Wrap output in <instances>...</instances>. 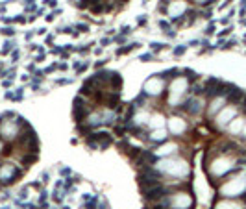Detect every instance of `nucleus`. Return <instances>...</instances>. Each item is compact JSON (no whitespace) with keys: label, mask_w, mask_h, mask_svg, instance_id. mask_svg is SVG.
<instances>
[{"label":"nucleus","mask_w":246,"mask_h":209,"mask_svg":"<svg viewBox=\"0 0 246 209\" xmlns=\"http://www.w3.org/2000/svg\"><path fill=\"white\" fill-rule=\"evenodd\" d=\"M156 169L163 174L167 178H178V179H187L191 176V165L187 163V159L183 157H163V159H157V163L154 165Z\"/></svg>","instance_id":"obj_1"},{"label":"nucleus","mask_w":246,"mask_h":209,"mask_svg":"<svg viewBox=\"0 0 246 209\" xmlns=\"http://www.w3.org/2000/svg\"><path fill=\"white\" fill-rule=\"evenodd\" d=\"M189 87H191V83L181 74L176 80H172L168 85V107H180L183 104V98L189 94Z\"/></svg>","instance_id":"obj_2"},{"label":"nucleus","mask_w":246,"mask_h":209,"mask_svg":"<svg viewBox=\"0 0 246 209\" xmlns=\"http://www.w3.org/2000/svg\"><path fill=\"white\" fill-rule=\"evenodd\" d=\"M22 174H24V166L15 163H2L0 165V185L6 187L15 183L17 179L22 178Z\"/></svg>","instance_id":"obj_3"},{"label":"nucleus","mask_w":246,"mask_h":209,"mask_svg":"<svg viewBox=\"0 0 246 209\" xmlns=\"http://www.w3.org/2000/svg\"><path fill=\"white\" fill-rule=\"evenodd\" d=\"M165 89H167V80H165L161 74H154V76H150V78L144 81L143 93H144L146 96L157 98V96L165 94Z\"/></svg>","instance_id":"obj_4"},{"label":"nucleus","mask_w":246,"mask_h":209,"mask_svg":"<svg viewBox=\"0 0 246 209\" xmlns=\"http://www.w3.org/2000/svg\"><path fill=\"white\" fill-rule=\"evenodd\" d=\"M244 191H246V178H242V176L229 178L228 182H226V185L219 189L220 196H228V198L241 196V194H242Z\"/></svg>","instance_id":"obj_5"},{"label":"nucleus","mask_w":246,"mask_h":209,"mask_svg":"<svg viewBox=\"0 0 246 209\" xmlns=\"http://www.w3.org/2000/svg\"><path fill=\"white\" fill-rule=\"evenodd\" d=\"M189 11V4L185 0H170L167 8V17L170 19V24H176L180 19L185 17V13Z\"/></svg>","instance_id":"obj_6"},{"label":"nucleus","mask_w":246,"mask_h":209,"mask_svg":"<svg viewBox=\"0 0 246 209\" xmlns=\"http://www.w3.org/2000/svg\"><path fill=\"white\" fill-rule=\"evenodd\" d=\"M178 152H180V144L176 141H165V143H161L157 148H154V154L157 156V159L174 157V156H178Z\"/></svg>","instance_id":"obj_7"},{"label":"nucleus","mask_w":246,"mask_h":209,"mask_svg":"<svg viewBox=\"0 0 246 209\" xmlns=\"http://www.w3.org/2000/svg\"><path fill=\"white\" fill-rule=\"evenodd\" d=\"M233 118H237V107L235 106H226L219 115L215 117V124L219 128H226V126H229V122L233 120Z\"/></svg>","instance_id":"obj_8"},{"label":"nucleus","mask_w":246,"mask_h":209,"mask_svg":"<svg viewBox=\"0 0 246 209\" xmlns=\"http://www.w3.org/2000/svg\"><path fill=\"white\" fill-rule=\"evenodd\" d=\"M167 126H168V133H174V135L181 137V135L187 131L189 124H187V120H183L181 117L174 115V117H170V118L167 120Z\"/></svg>","instance_id":"obj_9"},{"label":"nucleus","mask_w":246,"mask_h":209,"mask_svg":"<svg viewBox=\"0 0 246 209\" xmlns=\"http://www.w3.org/2000/svg\"><path fill=\"white\" fill-rule=\"evenodd\" d=\"M226 104H228L226 96H215V98H211L209 100V106H207V117L209 118L211 117H216L224 107H226Z\"/></svg>","instance_id":"obj_10"},{"label":"nucleus","mask_w":246,"mask_h":209,"mask_svg":"<svg viewBox=\"0 0 246 209\" xmlns=\"http://www.w3.org/2000/svg\"><path fill=\"white\" fill-rule=\"evenodd\" d=\"M168 130L165 128H159V130H152L148 135H146V139H148V143L150 144H161V143H165L168 141Z\"/></svg>","instance_id":"obj_11"},{"label":"nucleus","mask_w":246,"mask_h":209,"mask_svg":"<svg viewBox=\"0 0 246 209\" xmlns=\"http://www.w3.org/2000/svg\"><path fill=\"white\" fill-rule=\"evenodd\" d=\"M148 120H150V115L146 113L144 109H137L135 113H133V117H131V124H135V126H141V128L148 126Z\"/></svg>","instance_id":"obj_12"},{"label":"nucleus","mask_w":246,"mask_h":209,"mask_svg":"<svg viewBox=\"0 0 246 209\" xmlns=\"http://www.w3.org/2000/svg\"><path fill=\"white\" fill-rule=\"evenodd\" d=\"M165 115L163 113H154L150 115V120H148V130H159L165 126Z\"/></svg>","instance_id":"obj_13"},{"label":"nucleus","mask_w":246,"mask_h":209,"mask_svg":"<svg viewBox=\"0 0 246 209\" xmlns=\"http://www.w3.org/2000/svg\"><path fill=\"white\" fill-rule=\"evenodd\" d=\"M244 124H246V120H244L242 117H237V118H233V120L229 122V126H228L229 133H231V135H239V133H242V128H244Z\"/></svg>","instance_id":"obj_14"},{"label":"nucleus","mask_w":246,"mask_h":209,"mask_svg":"<svg viewBox=\"0 0 246 209\" xmlns=\"http://www.w3.org/2000/svg\"><path fill=\"white\" fill-rule=\"evenodd\" d=\"M181 74V71H180V68H176V67H170V68H167V71H163V72H161V76H163V78L168 81V80H176V78H178V76Z\"/></svg>","instance_id":"obj_15"},{"label":"nucleus","mask_w":246,"mask_h":209,"mask_svg":"<svg viewBox=\"0 0 246 209\" xmlns=\"http://www.w3.org/2000/svg\"><path fill=\"white\" fill-rule=\"evenodd\" d=\"M146 102H148V96H146L144 93H141L137 98L133 100V102H130V104H131V106H135V109H143L146 106Z\"/></svg>","instance_id":"obj_16"},{"label":"nucleus","mask_w":246,"mask_h":209,"mask_svg":"<svg viewBox=\"0 0 246 209\" xmlns=\"http://www.w3.org/2000/svg\"><path fill=\"white\" fill-rule=\"evenodd\" d=\"M215 209H242V207L229 200V202H219V204H215Z\"/></svg>","instance_id":"obj_17"},{"label":"nucleus","mask_w":246,"mask_h":209,"mask_svg":"<svg viewBox=\"0 0 246 209\" xmlns=\"http://www.w3.org/2000/svg\"><path fill=\"white\" fill-rule=\"evenodd\" d=\"M139 43H130V45H124L122 48H117V55H126V54H130L133 48H137Z\"/></svg>","instance_id":"obj_18"},{"label":"nucleus","mask_w":246,"mask_h":209,"mask_svg":"<svg viewBox=\"0 0 246 209\" xmlns=\"http://www.w3.org/2000/svg\"><path fill=\"white\" fill-rule=\"evenodd\" d=\"M52 200L56 202V204H61V202H63V191H61V189H54V192H52Z\"/></svg>","instance_id":"obj_19"},{"label":"nucleus","mask_w":246,"mask_h":209,"mask_svg":"<svg viewBox=\"0 0 246 209\" xmlns=\"http://www.w3.org/2000/svg\"><path fill=\"white\" fill-rule=\"evenodd\" d=\"M159 28H161V30H163L165 33H168V32H170V30H172V28H170V20H165V19H159Z\"/></svg>","instance_id":"obj_20"},{"label":"nucleus","mask_w":246,"mask_h":209,"mask_svg":"<svg viewBox=\"0 0 246 209\" xmlns=\"http://www.w3.org/2000/svg\"><path fill=\"white\" fill-rule=\"evenodd\" d=\"M26 13H35L37 8H35V0H26V6H24Z\"/></svg>","instance_id":"obj_21"},{"label":"nucleus","mask_w":246,"mask_h":209,"mask_svg":"<svg viewBox=\"0 0 246 209\" xmlns=\"http://www.w3.org/2000/svg\"><path fill=\"white\" fill-rule=\"evenodd\" d=\"M0 33H4L6 37H11V35H15V28H11V26H6L0 30Z\"/></svg>","instance_id":"obj_22"},{"label":"nucleus","mask_w":246,"mask_h":209,"mask_svg":"<svg viewBox=\"0 0 246 209\" xmlns=\"http://www.w3.org/2000/svg\"><path fill=\"white\" fill-rule=\"evenodd\" d=\"M185 50H187V46L185 45H180L178 48H174V55H183Z\"/></svg>","instance_id":"obj_23"},{"label":"nucleus","mask_w":246,"mask_h":209,"mask_svg":"<svg viewBox=\"0 0 246 209\" xmlns=\"http://www.w3.org/2000/svg\"><path fill=\"white\" fill-rule=\"evenodd\" d=\"M11 48H15V43H11V41H6V43H4V54L11 52Z\"/></svg>","instance_id":"obj_24"},{"label":"nucleus","mask_w":246,"mask_h":209,"mask_svg":"<svg viewBox=\"0 0 246 209\" xmlns=\"http://www.w3.org/2000/svg\"><path fill=\"white\" fill-rule=\"evenodd\" d=\"M139 59H141V61H144V63H146V61H152V59H154V54H150V52H148V54H141V58H139Z\"/></svg>","instance_id":"obj_25"},{"label":"nucleus","mask_w":246,"mask_h":209,"mask_svg":"<svg viewBox=\"0 0 246 209\" xmlns=\"http://www.w3.org/2000/svg\"><path fill=\"white\" fill-rule=\"evenodd\" d=\"M126 37H128V35H124V33H120V35H117L113 41H115L117 45H122V43H126Z\"/></svg>","instance_id":"obj_26"},{"label":"nucleus","mask_w":246,"mask_h":209,"mask_svg":"<svg viewBox=\"0 0 246 209\" xmlns=\"http://www.w3.org/2000/svg\"><path fill=\"white\" fill-rule=\"evenodd\" d=\"M150 46H152L154 52H159V50H163V48H165V45H161V43H152Z\"/></svg>","instance_id":"obj_27"},{"label":"nucleus","mask_w":246,"mask_h":209,"mask_svg":"<svg viewBox=\"0 0 246 209\" xmlns=\"http://www.w3.org/2000/svg\"><path fill=\"white\" fill-rule=\"evenodd\" d=\"M70 81H74V78H63V80H56V83H58V85H67V83H70Z\"/></svg>","instance_id":"obj_28"},{"label":"nucleus","mask_w":246,"mask_h":209,"mask_svg":"<svg viewBox=\"0 0 246 209\" xmlns=\"http://www.w3.org/2000/svg\"><path fill=\"white\" fill-rule=\"evenodd\" d=\"M59 174H61V176H72V170H70L69 166H63V169L59 170Z\"/></svg>","instance_id":"obj_29"},{"label":"nucleus","mask_w":246,"mask_h":209,"mask_svg":"<svg viewBox=\"0 0 246 209\" xmlns=\"http://www.w3.org/2000/svg\"><path fill=\"white\" fill-rule=\"evenodd\" d=\"M26 20H28V19H26L24 15H19V17H15V19H13V22H17V24H24Z\"/></svg>","instance_id":"obj_30"},{"label":"nucleus","mask_w":246,"mask_h":209,"mask_svg":"<svg viewBox=\"0 0 246 209\" xmlns=\"http://www.w3.org/2000/svg\"><path fill=\"white\" fill-rule=\"evenodd\" d=\"M146 22H148V19H146L144 15H139V19H137V24H139V26H144Z\"/></svg>","instance_id":"obj_31"},{"label":"nucleus","mask_w":246,"mask_h":209,"mask_svg":"<svg viewBox=\"0 0 246 209\" xmlns=\"http://www.w3.org/2000/svg\"><path fill=\"white\" fill-rule=\"evenodd\" d=\"M211 33H215V22H211L207 26V30H206V35H211Z\"/></svg>","instance_id":"obj_32"},{"label":"nucleus","mask_w":246,"mask_h":209,"mask_svg":"<svg viewBox=\"0 0 246 209\" xmlns=\"http://www.w3.org/2000/svg\"><path fill=\"white\" fill-rule=\"evenodd\" d=\"M76 30H80V32H89V26H87V24H76Z\"/></svg>","instance_id":"obj_33"},{"label":"nucleus","mask_w":246,"mask_h":209,"mask_svg":"<svg viewBox=\"0 0 246 209\" xmlns=\"http://www.w3.org/2000/svg\"><path fill=\"white\" fill-rule=\"evenodd\" d=\"M45 4L50 6V8H56V6H58V0H45Z\"/></svg>","instance_id":"obj_34"},{"label":"nucleus","mask_w":246,"mask_h":209,"mask_svg":"<svg viewBox=\"0 0 246 209\" xmlns=\"http://www.w3.org/2000/svg\"><path fill=\"white\" fill-rule=\"evenodd\" d=\"M48 178H50V174H48V172H43V174H41V182H43V183L48 182Z\"/></svg>","instance_id":"obj_35"},{"label":"nucleus","mask_w":246,"mask_h":209,"mask_svg":"<svg viewBox=\"0 0 246 209\" xmlns=\"http://www.w3.org/2000/svg\"><path fill=\"white\" fill-rule=\"evenodd\" d=\"M109 43H111V39H109V37H104V39L100 41V45H102V48H104V46H107Z\"/></svg>","instance_id":"obj_36"},{"label":"nucleus","mask_w":246,"mask_h":209,"mask_svg":"<svg viewBox=\"0 0 246 209\" xmlns=\"http://www.w3.org/2000/svg\"><path fill=\"white\" fill-rule=\"evenodd\" d=\"M26 71H28V72H35V63H30V65H26Z\"/></svg>","instance_id":"obj_37"},{"label":"nucleus","mask_w":246,"mask_h":209,"mask_svg":"<svg viewBox=\"0 0 246 209\" xmlns=\"http://www.w3.org/2000/svg\"><path fill=\"white\" fill-rule=\"evenodd\" d=\"M229 32H231V28H224V30L219 33V35H222V37H224V35H229Z\"/></svg>","instance_id":"obj_38"},{"label":"nucleus","mask_w":246,"mask_h":209,"mask_svg":"<svg viewBox=\"0 0 246 209\" xmlns=\"http://www.w3.org/2000/svg\"><path fill=\"white\" fill-rule=\"evenodd\" d=\"M58 68H59V71H67L69 65H67V63H58Z\"/></svg>","instance_id":"obj_39"},{"label":"nucleus","mask_w":246,"mask_h":209,"mask_svg":"<svg viewBox=\"0 0 246 209\" xmlns=\"http://www.w3.org/2000/svg\"><path fill=\"white\" fill-rule=\"evenodd\" d=\"M19 55H20V52H19V50H15V52L11 54V59H13V61H15V59H19Z\"/></svg>","instance_id":"obj_40"},{"label":"nucleus","mask_w":246,"mask_h":209,"mask_svg":"<svg viewBox=\"0 0 246 209\" xmlns=\"http://www.w3.org/2000/svg\"><path fill=\"white\" fill-rule=\"evenodd\" d=\"M104 65H105V59H100V61H96V65H95V67H96V68H100V67H104Z\"/></svg>","instance_id":"obj_41"},{"label":"nucleus","mask_w":246,"mask_h":209,"mask_svg":"<svg viewBox=\"0 0 246 209\" xmlns=\"http://www.w3.org/2000/svg\"><path fill=\"white\" fill-rule=\"evenodd\" d=\"M2 85H4V87H11V80H9V78H8V80H4V81H2Z\"/></svg>","instance_id":"obj_42"},{"label":"nucleus","mask_w":246,"mask_h":209,"mask_svg":"<svg viewBox=\"0 0 246 209\" xmlns=\"http://www.w3.org/2000/svg\"><path fill=\"white\" fill-rule=\"evenodd\" d=\"M239 198H241V202H242V204L246 205V191H244V192H242V194H241V196H239Z\"/></svg>","instance_id":"obj_43"},{"label":"nucleus","mask_w":246,"mask_h":209,"mask_svg":"<svg viewBox=\"0 0 246 209\" xmlns=\"http://www.w3.org/2000/svg\"><path fill=\"white\" fill-rule=\"evenodd\" d=\"M242 137H246V124H244V128H242V133H241Z\"/></svg>","instance_id":"obj_44"},{"label":"nucleus","mask_w":246,"mask_h":209,"mask_svg":"<svg viewBox=\"0 0 246 209\" xmlns=\"http://www.w3.org/2000/svg\"><path fill=\"white\" fill-rule=\"evenodd\" d=\"M144 2H146V0H144Z\"/></svg>","instance_id":"obj_45"}]
</instances>
